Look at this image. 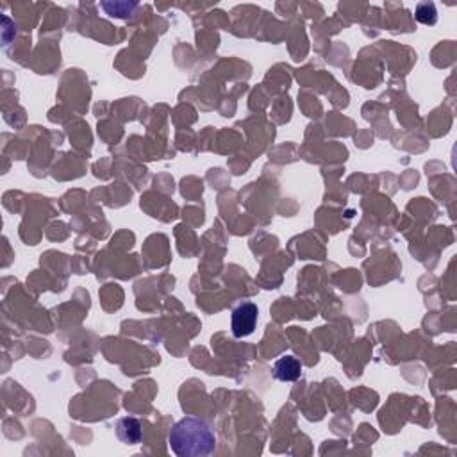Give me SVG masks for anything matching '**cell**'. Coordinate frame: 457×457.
I'll list each match as a JSON object with an SVG mask.
<instances>
[{
  "label": "cell",
  "instance_id": "obj_1",
  "mask_svg": "<svg viewBox=\"0 0 457 457\" xmlns=\"http://www.w3.org/2000/svg\"><path fill=\"white\" fill-rule=\"evenodd\" d=\"M168 443L179 457H206L215 453L216 434L201 418H182L170 429Z\"/></svg>",
  "mask_w": 457,
  "mask_h": 457
},
{
  "label": "cell",
  "instance_id": "obj_2",
  "mask_svg": "<svg viewBox=\"0 0 457 457\" xmlns=\"http://www.w3.org/2000/svg\"><path fill=\"white\" fill-rule=\"evenodd\" d=\"M257 316H259V309L256 304L243 302L232 311L231 327L235 338H247L254 333L257 325Z\"/></svg>",
  "mask_w": 457,
  "mask_h": 457
},
{
  "label": "cell",
  "instance_id": "obj_3",
  "mask_svg": "<svg viewBox=\"0 0 457 457\" xmlns=\"http://www.w3.org/2000/svg\"><path fill=\"white\" fill-rule=\"evenodd\" d=\"M117 436L121 443L125 445H138L143 439V427H141V422L136 418H120L117 422Z\"/></svg>",
  "mask_w": 457,
  "mask_h": 457
},
{
  "label": "cell",
  "instance_id": "obj_4",
  "mask_svg": "<svg viewBox=\"0 0 457 457\" xmlns=\"http://www.w3.org/2000/svg\"><path fill=\"white\" fill-rule=\"evenodd\" d=\"M273 375L283 382H293L302 375V364L295 355H284L273 364Z\"/></svg>",
  "mask_w": 457,
  "mask_h": 457
},
{
  "label": "cell",
  "instance_id": "obj_5",
  "mask_svg": "<svg viewBox=\"0 0 457 457\" xmlns=\"http://www.w3.org/2000/svg\"><path fill=\"white\" fill-rule=\"evenodd\" d=\"M416 20L425 25H434L438 22V11H436V6L432 2H422V4L416 6L415 13Z\"/></svg>",
  "mask_w": 457,
  "mask_h": 457
},
{
  "label": "cell",
  "instance_id": "obj_6",
  "mask_svg": "<svg viewBox=\"0 0 457 457\" xmlns=\"http://www.w3.org/2000/svg\"><path fill=\"white\" fill-rule=\"evenodd\" d=\"M136 6H138L136 2H133V4H129V2H114V4H111V2H104L102 8L106 9L111 16H120V18H125V16H129L134 9H136Z\"/></svg>",
  "mask_w": 457,
  "mask_h": 457
}]
</instances>
